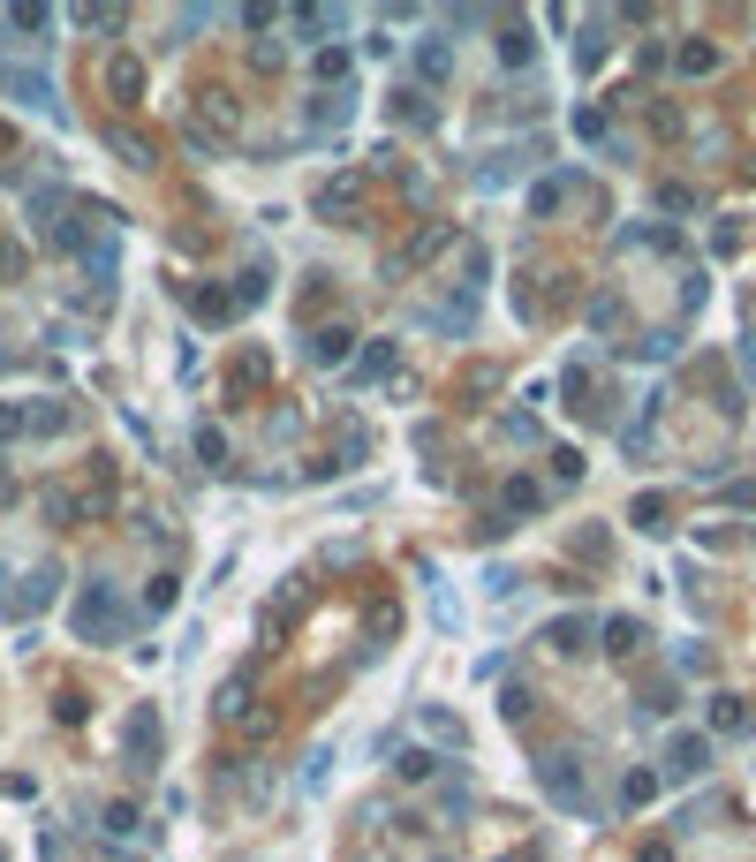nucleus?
I'll use <instances>...</instances> for the list:
<instances>
[{"mask_svg": "<svg viewBox=\"0 0 756 862\" xmlns=\"http://www.w3.org/2000/svg\"><path fill=\"white\" fill-rule=\"evenodd\" d=\"M106 832L129 840V832H137V802H106Z\"/></svg>", "mask_w": 756, "mask_h": 862, "instance_id": "nucleus-32", "label": "nucleus"}, {"mask_svg": "<svg viewBox=\"0 0 756 862\" xmlns=\"http://www.w3.org/2000/svg\"><path fill=\"white\" fill-rule=\"evenodd\" d=\"M318 212H326V220L356 212V182H326V190H318Z\"/></svg>", "mask_w": 756, "mask_h": 862, "instance_id": "nucleus-28", "label": "nucleus"}, {"mask_svg": "<svg viewBox=\"0 0 756 862\" xmlns=\"http://www.w3.org/2000/svg\"><path fill=\"white\" fill-rule=\"evenodd\" d=\"M121 757H129V772H159V711L152 704H137L121 719Z\"/></svg>", "mask_w": 756, "mask_h": 862, "instance_id": "nucleus-3", "label": "nucleus"}, {"mask_svg": "<svg viewBox=\"0 0 756 862\" xmlns=\"http://www.w3.org/2000/svg\"><path fill=\"white\" fill-rule=\"evenodd\" d=\"M394 628H401V613H394V605H378V613H371V651L394 636Z\"/></svg>", "mask_w": 756, "mask_h": 862, "instance_id": "nucleus-40", "label": "nucleus"}, {"mask_svg": "<svg viewBox=\"0 0 756 862\" xmlns=\"http://www.w3.org/2000/svg\"><path fill=\"white\" fill-rule=\"evenodd\" d=\"M537 787H545L560 810H590L583 772H575V749H545V757H537Z\"/></svg>", "mask_w": 756, "mask_h": 862, "instance_id": "nucleus-2", "label": "nucleus"}, {"mask_svg": "<svg viewBox=\"0 0 756 862\" xmlns=\"http://www.w3.org/2000/svg\"><path fill=\"white\" fill-rule=\"evenodd\" d=\"M636 643H643V621H628V613H613V621H605V651H613V658H628Z\"/></svg>", "mask_w": 756, "mask_h": 862, "instance_id": "nucleus-21", "label": "nucleus"}, {"mask_svg": "<svg viewBox=\"0 0 756 862\" xmlns=\"http://www.w3.org/2000/svg\"><path fill=\"white\" fill-rule=\"evenodd\" d=\"M575 61H583V69H598V61H605V31H598V23L583 31V46H575Z\"/></svg>", "mask_w": 756, "mask_h": 862, "instance_id": "nucleus-36", "label": "nucleus"}, {"mask_svg": "<svg viewBox=\"0 0 756 862\" xmlns=\"http://www.w3.org/2000/svg\"><path fill=\"white\" fill-rule=\"evenodd\" d=\"M741 363H749V379H756V333H749V341H741Z\"/></svg>", "mask_w": 756, "mask_h": 862, "instance_id": "nucleus-45", "label": "nucleus"}, {"mask_svg": "<svg viewBox=\"0 0 756 862\" xmlns=\"http://www.w3.org/2000/svg\"><path fill=\"white\" fill-rule=\"evenodd\" d=\"M454 76V46L447 38H424V46H416V84H447Z\"/></svg>", "mask_w": 756, "mask_h": 862, "instance_id": "nucleus-10", "label": "nucleus"}, {"mask_svg": "<svg viewBox=\"0 0 756 862\" xmlns=\"http://www.w3.org/2000/svg\"><path fill=\"white\" fill-rule=\"evenodd\" d=\"M23 416H31V431H61V424H69V409H61V401H38V409H23Z\"/></svg>", "mask_w": 756, "mask_h": 862, "instance_id": "nucleus-35", "label": "nucleus"}, {"mask_svg": "<svg viewBox=\"0 0 756 862\" xmlns=\"http://www.w3.org/2000/svg\"><path fill=\"white\" fill-rule=\"evenodd\" d=\"M651 794H658V772H628V787H620V802H628V810H643Z\"/></svg>", "mask_w": 756, "mask_h": 862, "instance_id": "nucleus-31", "label": "nucleus"}, {"mask_svg": "<svg viewBox=\"0 0 756 862\" xmlns=\"http://www.w3.org/2000/svg\"><path fill=\"white\" fill-rule=\"evenodd\" d=\"M424 734H439V742H469V726L454 719L447 704H424Z\"/></svg>", "mask_w": 756, "mask_h": 862, "instance_id": "nucleus-23", "label": "nucleus"}, {"mask_svg": "<svg viewBox=\"0 0 756 862\" xmlns=\"http://www.w3.org/2000/svg\"><path fill=\"white\" fill-rule=\"evenodd\" d=\"M628 522H636V530H651V537H658V530H666V492H643V500L628 507Z\"/></svg>", "mask_w": 756, "mask_h": 862, "instance_id": "nucleus-24", "label": "nucleus"}, {"mask_svg": "<svg viewBox=\"0 0 756 862\" xmlns=\"http://www.w3.org/2000/svg\"><path fill=\"white\" fill-rule=\"evenodd\" d=\"M499 515H507V522H515V515H545V484H537V477H507Z\"/></svg>", "mask_w": 756, "mask_h": 862, "instance_id": "nucleus-8", "label": "nucleus"}, {"mask_svg": "<svg viewBox=\"0 0 756 862\" xmlns=\"http://www.w3.org/2000/svg\"><path fill=\"white\" fill-rule=\"evenodd\" d=\"M348 348H356L348 326H318V333H310V356H318V363H348Z\"/></svg>", "mask_w": 756, "mask_h": 862, "instance_id": "nucleus-18", "label": "nucleus"}, {"mask_svg": "<svg viewBox=\"0 0 756 862\" xmlns=\"http://www.w3.org/2000/svg\"><path fill=\"white\" fill-rule=\"evenodd\" d=\"M189 311L205 318V326H227V318H235L242 303H235V295H227V288H197V295H189Z\"/></svg>", "mask_w": 756, "mask_h": 862, "instance_id": "nucleus-16", "label": "nucleus"}, {"mask_svg": "<svg viewBox=\"0 0 756 862\" xmlns=\"http://www.w3.org/2000/svg\"><path fill=\"white\" fill-rule=\"evenodd\" d=\"M560 197H567V174L537 182V190H530V220H552V212H560Z\"/></svg>", "mask_w": 756, "mask_h": 862, "instance_id": "nucleus-25", "label": "nucleus"}, {"mask_svg": "<svg viewBox=\"0 0 756 862\" xmlns=\"http://www.w3.org/2000/svg\"><path fill=\"white\" fill-rule=\"evenodd\" d=\"M515 862H522V855H515Z\"/></svg>", "mask_w": 756, "mask_h": 862, "instance_id": "nucleus-47", "label": "nucleus"}, {"mask_svg": "<svg viewBox=\"0 0 756 862\" xmlns=\"http://www.w3.org/2000/svg\"><path fill=\"white\" fill-rule=\"evenodd\" d=\"M545 643H552V651H567V658H575V651L590 643V613H560V621L545 628Z\"/></svg>", "mask_w": 756, "mask_h": 862, "instance_id": "nucleus-12", "label": "nucleus"}, {"mask_svg": "<svg viewBox=\"0 0 756 862\" xmlns=\"http://www.w3.org/2000/svg\"><path fill=\"white\" fill-rule=\"evenodd\" d=\"M431 772H439V757H431V749H401V757H394V779H409V787H424Z\"/></svg>", "mask_w": 756, "mask_h": 862, "instance_id": "nucleus-22", "label": "nucleus"}, {"mask_svg": "<svg viewBox=\"0 0 756 862\" xmlns=\"http://www.w3.org/2000/svg\"><path fill=\"white\" fill-rule=\"evenodd\" d=\"M719 61H726V53L711 46V38H688V46L673 53V69H681V76H711V69H719Z\"/></svg>", "mask_w": 756, "mask_h": 862, "instance_id": "nucleus-15", "label": "nucleus"}, {"mask_svg": "<svg viewBox=\"0 0 756 862\" xmlns=\"http://www.w3.org/2000/svg\"><path fill=\"white\" fill-rule=\"evenodd\" d=\"M0 583H8V568H0ZM0 613H16V598H8V590H0Z\"/></svg>", "mask_w": 756, "mask_h": 862, "instance_id": "nucleus-46", "label": "nucleus"}, {"mask_svg": "<svg viewBox=\"0 0 756 862\" xmlns=\"http://www.w3.org/2000/svg\"><path fill=\"white\" fill-rule=\"evenodd\" d=\"M265 288H273V273H265V265H250V273H242V288H235V303H265Z\"/></svg>", "mask_w": 756, "mask_h": 862, "instance_id": "nucleus-33", "label": "nucleus"}, {"mask_svg": "<svg viewBox=\"0 0 756 862\" xmlns=\"http://www.w3.org/2000/svg\"><path fill=\"white\" fill-rule=\"evenodd\" d=\"M386 371H394V341H371V348H363V363H356V386L363 379H386Z\"/></svg>", "mask_w": 756, "mask_h": 862, "instance_id": "nucleus-27", "label": "nucleus"}, {"mask_svg": "<svg viewBox=\"0 0 756 862\" xmlns=\"http://www.w3.org/2000/svg\"><path fill=\"white\" fill-rule=\"evenodd\" d=\"M530 711H537V696H530V689H507V719L522 726V719H530Z\"/></svg>", "mask_w": 756, "mask_h": 862, "instance_id": "nucleus-43", "label": "nucleus"}, {"mask_svg": "<svg viewBox=\"0 0 756 862\" xmlns=\"http://www.w3.org/2000/svg\"><path fill=\"white\" fill-rule=\"evenodd\" d=\"M356 114V84L348 91H318V99H310V129H333V121H348Z\"/></svg>", "mask_w": 756, "mask_h": 862, "instance_id": "nucleus-11", "label": "nucleus"}, {"mask_svg": "<svg viewBox=\"0 0 756 862\" xmlns=\"http://www.w3.org/2000/svg\"><path fill=\"white\" fill-rule=\"evenodd\" d=\"M197 462H205V469H227V439H220V424H197Z\"/></svg>", "mask_w": 756, "mask_h": 862, "instance_id": "nucleus-29", "label": "nucleus"}, {"mask_svg": "<svg viewBox=\"0 0 756 862\" xmlns=\"http://www.w3.org/2000/svg\"><path fill=\"white\" fill-rule=\"evenodd\" d=\"M499 61H507V69H522V61H537V38L522 31V23H507V31H499Z\"/></svg>", "mask_w": 756, "mask_h": 862, "instance_id": "nucleus-20", "label": "nucleus"}, {"mask_svg": "<svg viewBox=\"0 0 756 862\" xmlns=\"http://www.w3.org/2000/svg\"><path fill=\"white\" fill-rule=\"evenodd\" d=\"M673 348H681V341H673V333H651V341H636V356H643V363H666Z\"/></svg>", "mask_w": 756, "mask_h": 862, "instance_id": "nucleus-38", "label": "nucleus"}, {"mask_svg": "<svg viewBox=\"0 0 756 862\" xmlns=\"http://www.w3.org/2000/svg\"><path fill=\"white\" fill-rule=\"evenodd\" d=\"M620 318H628V311H620V295H590V326H598V333H613Z\"/></svg>", "mask_w": 756, "mask_h": 862, "instance_id": "nucleus-30", "label": "nucleus"}, {"mask_svg": "<svg viewBox=\"0 0 756 862\" xmlns=\"http://www.w3.org/2000/svg\"><path fill=\"white\" fill-rule=\"evenodd\" d=\"M394 121H416V129H424V121H431V99H424L416 84H401V91H394Z\"/></svg>", "mask_w": 756, "mask_h": 862, "instance_id": "nucleus-26", "label": "nucleus"}, {"mask_svg": "<svg viewBox=\"0 0 756 862\" xmlns=\"http://www.w3.org/2000/svg\"><path fill=\"white\" fill-rule=\"evenodd\" d=\"M704 719H711V734H749V704L741 696H711Z\"/></svg>", "mask_w": 756, "mask_h": 862, "instance_id": "nucleus-13", "label": "nucleus"}, {"mask_svg": "<svg viewBox=\"0 0 756 862\" xmlns=\"http://www.w3.org/2000/svg\"><path fill=\"white\" fill-rule=\"evenodd\" d=\"M0 91H8V99H23V106H46V114H53V76H38V69H0Z\"/></svg>", "mask_w": 756, "mask_h": 862, "instance_id": "nucleus-6", "label": "nucleus"}, {"mask_svg": "<svg viewBox=\"0 0 756 862\" xmlns=\"http://www.w3.org/2000/svg\"><path fill=\"white\" fill-rule=\"evenodd\" d=\"M552 469H560V484H575V477H583V454L560 447V454H552Z\"/></svg>", "mask_w": 756, "mask_h": 862, "instance_id": "nucleus-42", "label": "nucleus"}, {"mask_svg": "<svg viewBox=\"0 0 756 862\" xmlns=\"http://www.w3.org/2000/svg\"><path fill=\"white\" fill-rule=\"evenodd\" d=\"M8 23H16V31H46L53 16H46V8H8Z\"/></svg>", "mask_w": 756, "mask_h": 862, "instance_id": "nucleus-41", "label": "nucleus"}, {"mask_svg": "<svg viewBox=\"0 0 756 862\" xmlns=\"http://www.w3.org/2000/svg\"><path fill=\"white\" fill-rule=\"evenodd\" d=\"M53 590H61V568H53V560H46V568H31V575H23V613H38V605H53Z\"/></svg>", "mask_w": 756, "mask_h": 862, "instance_id": "nucleus-14", "label": "nucleus"}, {"mask_svg": "<svg viewBox=\"0 0 756 862\" xmlns=\"http://www.w3.org/2000/svg\"><path fill=\"white\" fill-rule=\"evenodd\" d=\"M38 855H46V862H69V840H61V832H38Z\"/></svg>", "mask_w": 756, "mask_h": 862, "instance_id": "nucleus-44", "label": "nucleus"}, {"mask_svg": "<svg viewBox=\"0 0 756 862\" xmlns=\"http://www.w3.org/2000/svg\"><path fill=\"white\" fill-rule=\"evenodd\" d=\"M575 137H583V144H605V106H583V114H575Z\"/></svg>", "mask_w": 756, "mask_h": 862, "instance_id": "nucleus-34", "label": "nucleus"}, {"mask_svg": "<svg viewBox=\"0 0 756 862\" xmlns=\"http://www.w3.org/2000/svg\"><path fill=\"white\" fill-rule=\"evenodd\" d=\"M129 628H137V613H129V605H121L106 583H91L84 598H76V636H84V643H99V636H114V643H121Z\"/></svg>", "mask_w": 756, "mask_h": 862, "instance_id": "nucleus-1", "label": "nucleus"}, {"mask_svg": "<svg viewBox=\"0 0 756 862\" xmlns=\"http://www.w3.org/2000/svg\"><path fill=\"white\" fill-rule=\"evenodd\" d=\"M658 205H666V212H696V190H688V182H666V190H658Z\"/></svg>", "mask_w": 756, "mask_h": 862, "instance_id": "nucleus-37", "label": "nucleus"}, {"mask_svg": "<svg viewBox=\"0 0 756 862\" xmlns=\"http://www.w3.org/2000/svg\"><path fill=\"white\" fill-rule=\"evenodd\" d=\"M310 76L326 91H348L356 84V61H348V46H318V61H310Z\"/></svg>", "mask_w": 756, "mask_h": 862, "instance_id": "nucleus-9", "label": "nucleus"}, {"mask_svg": "<svg viewBox=\"0 0 756 862\" xmlns=\"http://www.w3.org/2000/svg\"><path fill=\"white\" fill-rule=\"evenodd\" d=\"M711 764V734H673L666 742V779H696Z\"/></svg>", "mask_w": 756, "mask_h": 862, "instance_id": "nucleus-4", "label": "nucleus"}, {"mask_svg": "<svg viewBox=\"0 0 756 862\" xmlns=\"http://www.w3.org/2000/svg\"><path fill=\"white\" fill-rule=\"evenodd\" d=\"M265 379H273V356H265V348H242V356H235V371H227V401L258 394Z\"/></svg>", "mask_w": 756, "mask_h": 862, "instance_id": "nucleus-5", "label": "nucleus"}, {"mask_svg": "<svg viewBox=\"0 0 756 862\" xmlns=\"http://www.w3.org/2000/svg\"><path fill=\"white\" fill-rule=\"evenodd\" d=\"M212 711H220V719H250V673H227L220 696H212Z\"/></svg>", "mask_w": 756, "mask_h": 862, "instance_id": "nucleus-17", "label": "nucleus"}, {"mask_svg": "<svg viewBox=\"0 0 756 862\" xmlns=\"http://www.w3.org/2000/svg\"><path fill=\"white\" fill-rule=\"evenodd\" d=\"M23 431H31V416H23L16 401H0V439H23Z\"/></svg>", "mask_w": 756, "mask_h": 862, "instance_id": "nucleus-39", "label": "nucleus"}, {"mask_svg": "<svg viewBox=\"0 0 756 862\" xmlns=\"http://www.w3.org/2000/svg\"><path fill=\"white\" fill-rule=\"evenodd\" d=\"M106 144H114L129 167H152V137H137V129H121V121H106Z\"/></svg>", "mask_w": 756, "mask_h": 862, "instance_id": "nucleus-19", "label": "nucleus"}, {"mask_svg": "<svg viewBox=\"0 0 756 862\" xmlns=\"http://www.w3.org/2000/svg\"><path fill=\"white\" fill-rule=\"evenodd\" d=\"M106 84H114L121 106H137L144 99V61H137V53H106Z\"/></svg>", "mask_w": 756, "mask_h": 862, "instance_id": "nucleus-7", "label": "nucleus"}]
</instances>
